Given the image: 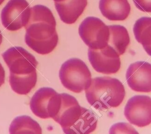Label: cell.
Returning a JSON list of instances; mask_svg holds the SVG:
<instances>
[{"label":"cell","instance_id":"9a60e30c","mask_svg":"<svg viewBox=\"0 0 151 134\" xmlns=\"http://www.w3.org/2000/svg\"><path fill=\"white\" fill-rule=\"evenodd\" d=\"M133 32L136 40L151 57V17H143L138 19L134 23Z\"/></svg>","mask_w":151,"mask_h":134},{"label":"cell","instance_id":"ac0fdd59","mask_svg":"<svg viewBox=\"0 0 151 134\" xmlns=\"http://www.w3.org/2000/svg\"><path fill=\"white\" fill-rule=\"evenodd\" d=\"M9 132L11 134L42 133L40 125L30 116L22 115L15 117L11 122Z\"/></svg>","mask_w":151,"mask_h":134},{"label":"cell","instance_id":"ba28073f","mask_svg":"<svg viewBox=\"0 0 151 134\" xmlns=\"http://www.w3.org/2000/svg\"><path fill=\"white\" fill-rule=\"evenodd\" d=\"M127 120L138 127L151 123V98L146 95H136L127 101L124 110Z\"/></svg>","mask_w":151,"mask_h":134},{"label":"cell","instance_id":"603a6c76","mask_svg":"<svg viewBox=\"0 0 151 134\" xmlns=\"http://www.w3.org/2000/svg\"><path fill=\"white\" fill-rule=\"evenodd\" d=\"M53 1H54V2H62L65 0H53Z\"/></svg>","mask_w":151,"mask_h":134},{"label":"cell","instance_id":"30bf717a","mask_svg":"<svg viewBox=\"0 0 151 134\" xmlns=\"http://www.w3.org/2000/svg\"><path fill=\"white\" fill-rule=\"evenodd\" d=\"M83 108L73 96L65 93H61V103L57 114L52 119L60 125L64 131L79 118Z\"/></svg>","mask_w":151,"mask_h":134},{"label":"cell","instance_id":"5bb4252c","mask_svg":"<svg viewBox=\"0 0 151 134\" xmlns=\"http://www.w3.org/2000/svg\"><path fill=\"white\" fill-rule=\"evenodd\" d=\"M97 120V117L92 110L84 107L79 118L63 132L67 134L90 133L96 130Z\"/></svg>","mask_w":151,"mask_h":134},{"label":"cell","instance_id":"2e32d148","mask_svg":"<svg viewBox=\"0 0 151 134\" xmlns=\"http://www.w3.org/2000/svg\"><path fill=\"white\" fill-rule=\"evenodd\" d=\"M110 37L108 44L111 46L119 55L123 54L130 43L127 29L120 25H109Z\"/></svg>","mask_w":151,"mask_h":134},{"label":"cell","instance_id":"5b68a950","mask_svg":"<svg viewBox=\"0 0 151 134\" xmlns=\"http://www.w3.org/2000/svg\"><path fill=\"white\" fill-rule=\"evenodd\" d=\"M30 14L31 8L26 0H9L1 11V22L6 30L17 31L27 24Z\"/></svg>","mask_w":151,"mask_h":134},{"label":"cell","instance_id":"cb8c5ba5","mask_svg":"<svg viewBox=\"0 0 151 134\" xmlns=\"http://www.w3.org/2000/svg\"><path fill=\"white\" fill-rule=\"evenodd\" d=\"M5 0H0V5H1Z\"/></svg>","mask_w":151,"mask_h":134},{"label":"cell","instance_id":"52a82bcc","mask_svg":"<svg viewBox=\"0 0 151 134\" xmlns=\"http://www.w3.org/2000/svg\"><path fill=\"white\" fill-rule=\"evenodd\" d=\"M88 58L93 68L97 72L110 74L117 73L121 66L119 55L107 44L101 49L88 48Z\"/></svg>","mask_w":151,"mask_h":134},{"label":"cell","instance_id":"44dd1931","mask_svg":"<svg viewBox=\"0 0 151 134\" xmlns=\"http://www.w3.org/2000/svg\"><path fill=\"white\" fill-rule=\"evenodd\" d=\"M5 70L2 67L1 63H0V87L5 82Z\"/></svg>","mask_w":151,"mask_h":134},{"label":"cell","instance_id":"7402d4cb","mask_svg":"<svg viewBox=\"0 0 151 134\" xmlns=\"http://www.w3.org/2000/svg\"><path fill=\"white\" fill-rule=\"evenodd\" d=\"M2 35L1 31V30H0V45H1V43H2Z\"/></svg>","mask_w":151,"mask_h":134},{"label":"cell","instance_id":"e0dca14e","mask_svg":"<svg viewBox=\"0 0 151 134\" xmlns=\"http://www.w3.org/2000/svg\"><path fill=\"white\" fill-rule=\"evenodd\" d=\"M37 71L29 74L17 75L10 73L9 84L12 90L19 94H27L33 89L37 83Z\"/></svg>","mask_w":151,"mask_h":134},{"label":"cell","instance_id":"8992f818","mask_svg":"<svg viewBox=\"0 0 151 134\" xmlns=\"http://www.w3.org/2000/svg\"><path fill=\"white\" fill-rule=\"evenodd\" d=\"M10 73L29 74L36 71L38 61L35 57L21 47H12L2 54Z\"/></svg>","mask_w":151,"mask_h":134},{"label":"cell","instance_id":"7a4b0ae2","mask_svg":"<svg viewBox=\"0 0 151 134\" xmlns=\"http://www.w3.org/2000/svg\"><path fill=\"white\" fill-rule=\"evenodd\" d=\"M85 93L89 104L97 110L118 107L126 94L124 86L120 80L107 76L93 79Z\"/></svg>","mask_w":151,"mask_h":134},{"label":"cell","instance_id":"ffe728a7","mask_svg":"<svg viewBox=\"0 0 151 134\" xmlns=\"http://www.w3.org/2000/svg\"><path fill=\"white\" fill-rule=\"evenodd\" d=\"M133 2L139 10L146 12H151V0H133Z\"/></svg>","mask_w":151,"mask_h":134},{"label":"cell","instance_id":"277c9868","mask_svg":"<svg viewBox=\"0 0 151 134\" xmlns=\"http://www.w3.org/2000/svg\"><path fill=\"white\" fill-rule=\"evenodd\" d=\"M78 34L84 43L94 50L104 48L108 44L110 37L109 27L94 17H88L81 22Z\"/></svg>","mask_w":151,"mask_h":134},{"label":"cell","instance_id":"4fadbf2b","mask_svg":"<svg viewBox=\"0 0 151 134\" xmlns=\"http://www.w3.org/2000/svg\"><path fill=\"white\" fill-rule=\"evenodd\" d=\"M57 92L51 87H42L32 96L29 106L32 113L41 119L50 118L48 108L53 96Z\"/></svg>","mask_w":151,"mask_h":134},{"label":"cell","instance_id":"7c38bea8","mask_svg":"<svg viewBox=\"0 0 151 134\" xmlns=\"http://www.w3.org/2000/svg\"><path fill=\"white\" fill-rule=\"evenodd\" d=\"M99 6L101 14L111 21H123L130 12L127 0H100Z\"/></svg>","mask_w":151,"mask_h":134},{"label":"cell","instance_id":"6da1fadb","mask_svg":"<svg viewBox=\"0 0 151 134\" xmlns=\"http://www.w3.org/2000/svg\"><path fill=\"white\" fill-rule=\"evenodd\" d=\"M25 27V43L38 54H49L56 47L58 41L56 21L48 7L42 5L31 7L29 19Z\"/></svg>","mask_w":151,"mask_h":134},{"label":"cell","instance_id":"d6986e66","mask_svg":"<svg viewBox=\"0 0 151 134\" xmlns=\"http://www.w3.org/2000/svg\"><path fill=\"white\" fill-rule=\"evenodd\" d=\"M137 133L136 130L131 126L126 123H118L114 124L110 129V133Z\"/></svg>","mask_w":151,"mask_h":134},{"label":"cell","instance_id":"9c48e42d","mask_svg":"<svg viewBox=\"0 0 151 134\" xmlns=\"http://www.w3.org/2000/svg\"><path fill=\"white\" fill-rule=\"evenodd\" d=\"M126 78L132 90L137 92H150L151 64L143 61L132 63L127 70Z\"/></svg>","mask_w":151,"mask_h":134},{"label":"cell","instance_id":"8fae6325","mask_svg":"<svg viewBox=\"0 0 151 134\" xmlns=\"http://www.w3.org/2000/svg\"><path fill=\"white\" fill-rule=\"evenodd\" d=\"M87 0H65L55 2V7L61 20L67 24L74 23L83 14Z\"/></svg>","mask_w":151,"mask_h":134},{"label":"cell","instance_id":"3957f363","mask_svg":"<svg viewBox=\"0 0 151 134\" xmlns=\"http://www.w3.org/2000/svg\"><path fill=\"white\" fill-rule=\"evenodd\" d=\"M59 77L64 87L77 93L87 89L91 82V75L87 66L77 58L68 59L61 65Z\"/></svg>","mask_w":151,"mask_h":134}]
</instances>
